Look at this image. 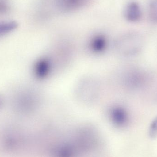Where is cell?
I'll list each match as a JSON object with an SVG mask.
<instances>
[{
    "instance_id": "cell-1",
    "label": "cell",
    "mask_w": 157,
    "mask_h": 157,
    "mask_svg": "<svg viewBox=\"0 0 157 157\" xmlns=\"http://www.w3.org/2000/svg\"><path fill=\"white\" fill-rule=\"evenodd\" d=\"M140 37L130 35L122 38L116 42L115 47L120 53L125 56H131L138 53L142 48Z\"/></svg>"
},
{
    "instance_id": "cell-2",
    "label": "cell",
    "mask_w": 157,
    "mask_h": 157,
    "mask_svg": "<svg viewBox=\"0 0 157 157\" xmlns=\"http://www.w3.org/2000/svg\"><path fill=\"white\" fill-rule=\"evenodd\" d=\"M78 98L86 103H91L98 96V85L95 80L87 79L78 86Z\"/></svg>"
},
{
    "instance_id": "cell-3",
    "label": "cell",
    "mask_w": 157,
    "mask_h": 157,
    "mask_svg": "<svg viewBox=\"0 0 157 157\" xmlns=\"http://www.w3.org/2000/svg\"><path fill=\"white\" fill-rule=\"evenodd\" d=\"M109 115L113 123L119 127L125 126L129 121L128 112L121 106L111 107L109 109Z\"/></svg>"
},
{
    "instance_id": "cell-4",
    "label": "cell",
    "mask_w": 157,
    "mask_h": 157,
    "mask_svg": "<svg viewBox=\"0 0 157 157\" xmlns=\"http://www.w3.org/2000/svg\"><path fill=\"white\" fill-rule=\"evenodd\" d=\"M51 69L50 62L46 59L38 60L33 66V73L36 78L44 79L50 74Z\"/></svg>"
},
{
    "instance_id": "cell-5",
    "label": "cell",
    "mask_w": 157,
    "mask_h": 157,
    "mask_svg": "<svg viewBox=\"0 0 157 157\" xmlns=\"http://www.w3.org/2000/svg\"><path fill=\"white\" fill-rule=\"evenodd\" d=\"M142 15L141 7L136 2H130L124 9V17L129 22H135L139 21L142 17Z\"/></svg>"
},
{
    "instance_id": "cell-6",
    "label": "cell",
    "mask_w": 157,
    "mask_h": 157,
    "mask_svg": "<svg viewBox=\"0 0 157 157\" xmlns=\"http://www.w3.org/2000/svg\"><path fill=\"white\" fill-rule=\"evenodd\" d=\"M88 0H58L57 5L61 10L70 11L84 6Z\"/></svg>"
},
{
    "instance_id": "cell-7",
    "label": "cell",
    "mask_w": 157,
    "mask_h": 157,
    "mask_svg": "<svg viewBox=\"0 0 157 157\" xmlns=\"http://www.w3.org/2000/svg\"><path fill=\"white\" fill-rule=\"evenodd\" d=\"M107 41L105 37L98 35L94 36L90 43V48L92 52L100 53L106 48Z\"/></svg>"
},
{
    "instance_id": "cell-8",
    "label": "cell",
    "mask_w": 157,
    "mask_h": 157,
    "mask_svg": "<svg viewBox=\"0 0 157 157\" xmlns=\"http://www.w3.org/2000/svg\"><path fill=\"white\" fill-rule=\"evenodd\" d=\"M18 26L17 22L14 20L0 21V38L12 33Z\"/></svg>"
},
{
    "instance_id": "cell-9",
    "label": "cell",
    "mask_w": 157,
    "mask_h": 157,
    "mask_svg": "<svg viewBox=\"0 0 157 157\" xmlns=\"http://www.w3.org/2000/svg\"><path fill=\"white\" fill-rule=\"evenodd\" d=\"M149 14L151 20L157 23V0H151L150 1Z\"/></svg>"
},
{
    "instance_id": "cell-10",
    "label": "cell",
    "mask_w": 157,
    "mask_h": 157,
    "mask_svg": "<svg viewBox=\"0 0 157 157\" xmlns=\"http://www.w3.org/2000/svg\"><path fill=\"white\" fill-rule=\"evenodd\" d=\"M148 135L152 139L157 138V115L150 124L148 129Z\"/></svg>"
},
{
    "instance_id": "cell-11",
    "label": "cell",
    "mask_w": 157,
    "mask_h": 157,
    "mask_svg": "<svg viewBox=\"0 0 157 157\" xmlns=\"http://www.w3.org/2000/svg\"><path fill=\"white\" fill-rule=\"evenodd\" d=\"M8 5L5 0H0V14L6 13L8 10Z\"/></svg>"
},
{
    "instance_id": "cell-12",
    "label": "cell",
    "mask_w": 157,
    "mask_h": 157,
    "mask_svg": "<svg viewBox=\"0 0 157 157\" xmlns=\"http://www.w3.org/2000/svg\"><path fill=\"white\" fill-rule=\"evenodd\" d=\"M2 99L0 98V108H1V106H2Z\"/></svg>"
}]
</instances>
